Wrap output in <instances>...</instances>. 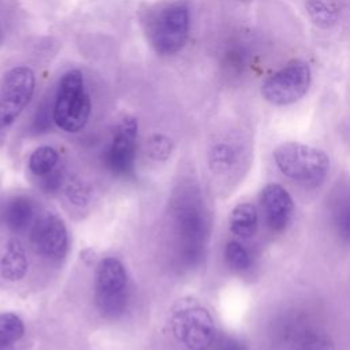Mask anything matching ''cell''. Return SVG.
<instances>
[{"mask_svg": "<svg viewBox=\"0 0 350 350\" xmlns=\"http://www.w3.org/2000/svg\"><path fill=\"white\" fill-rule=\"evenodd\" d=\"M273 160L283 175L304 189H316L325 180L329 159L319 148L301 142H283L273 152Z\"/></svg>", "mask_w": 350, "mask_h": 350, "instance_id": "cell-1", "label": "cell"}, {"mask_svg": "<svg viewBox=\"0 0 350 350\" xmlns=\"http://www.w3.org/2000/svg\"><path fill=\"white\" fill-rule=\"evenodd\" d=\"M90 98L79 70L67 71L59 83L52 109L53 122L67 133L81 131L90 116Z\"/></svg>", "mask_w": 350, "mask_h": 350, "instance_id": "cell-2", "label": "cell"}, {"mask_svg": "<svg viewBox=\"0 0 350 350\" xmlns=\"http://www.w3.org/2000/svg\"><path fill=\"white\" fill-rule=\"evenodd\" d=\"M189 33V10L182 3L163 7L149 23V38L161 55L178 52L186 42Z\"/></svg>", "mask_w": 350, "mask_h": 350, "instance_id": "cell-3", "label": "cell"}, {"mask_svg": "<svg viewBox=\"0 0 350 350\" xmlns=\"http://www.w3.org/2000/svg\"><path fill=\"white\" fill-rule=\"evenodd\" d=\"M310 82V67L302 60H293L265 79L261 93L273 105H288L305 96Z\"/></svg>", "mask_w": 350, "mask_h": 350, "instance_id": "cell-4", "label": "cell"}, {"mask_svg": "<svg viewBox=\"0 0 350 350\" xmlns=\"http://www.w3.org/2000/svg\"><path fill=\"white\" fill-rule=\"evenodd\" d=\"M278 339L283 350H335L331 335L302 313H294L279 324Z\"/></svg>", "mask_w": 350, "mask_h": 350, "instance_id": "cell-5", "label": "cell"}, {"mask_svg": "<svg viewBox=\"0 0 350 350\" xmlns=\"http://www.w3.org/2000/svg\"><path fill=\"white\" fill-rule=\"evenodd\" d=\"M171 325L176 339L189 350H209L216 338L212 316L198 305L175 312Z\"/></svg>", "mask_w": 350, "mask_h": 350, "instance_id": "cell-6", "label": "cell"}, {"mask_svg": "<svg viewBox=\"0 0 350 350\" xmlns=\"http://www.w3.org/2000/svg\"><path fill=\"white\" fill-rule=\"evenodd\" d=\"M127 275L123 264L115 257L100 261L96 275V301L105 316H118L127 304Z\"/></svg>", "mask_w": 350, "mask_h": 350, "instance_id": "cell-7", "label": "cell"}, {"mask_svg": "<svg viewBox=\"0 0 350 350\" xmlns=\"http://www.w3.org/2000/svg\"><path fill=\"white\" fill-rule=\"evenodd\" d=\"M34 72L26 66L11 68L0 85V129L10 126L34 93Z\"/></svg>", "mask_w": 350, "mask_h": 350, "instance_id": "cell-8", "label": "cell"}, {"mask_svg": "<svg viewBox=\"0 0 350 350\" xmlns=\"http://www.w3.org/2000/svg\"><path fill=\"white\" fill-rule=\"evenodd\" d=\"M179 237L182 241L183 258L194 264L197 262L205 247L208 237V220L204 208L194 200L183 202L176 213Z\"/></svg>", "mask_w": 350, "mask_h": 350, "instance_id": "cell-9", "label": "cell"}, {"mask_svg": "<svg viewBox=\"0 0 350 350\" xmlns=\"http://www.w3.org/2000/svg\"><path fill=\"white\" fill-rule=\"evenodd\" d=\"M138 126L134 118H124L116 127L112 142L105 153L108 168L116 175H127L134 168Z\"/></svg>", "mask_w": 350, "mask_h": 350, "instance_id": "cell-10", "label": "cell"}, {"mask_svg": "<svg viewBox=\"0 0 350 350\" xmlns=\"http://www.w3.org/2000/svg\"><path fill=\"white\" fill-rule=\"evenodd\" d=\"M31 241L36 250L45 257L62 258L67 253V228L55 215L48 213L36 223L31 232Z\"/></svg>", "mask_w": 350, "mask_h": 350, "instance_id": "cell-11", "label": "cell"}, {"mask_svg": "<svg viewBox=\"0 0 350 350\" xmlns=\"http://www.w3.org/2000/svg\"><path fill=\"white\" fill-rule=\"evenodd\" d=\"M261 206L271 231L283 232L294 215V202L288 191L276 183L267 185L261 191Z\"/></svg>", "mask_w": 350, "mask_h": 350, "instance_id": "cell-12", "label": "cell"}, {"mask_svg": "<svg viewBox=\"0 0 350 350\" xmlns=\"http://www.w3.org/2000/svg\"><path fill=\"white\" fill-rule=\"evenodd\" d=\"M329 217L336 235L350 243V186H338L329 197Z\"/></svg>", "mask_w": 350, "mask_h": 350, "instance_id": "cell-13", "label": "cell"}, {"mask_svg": "<svg viewBox=\"0 0 350 350\" xmlns=\"http://www.w3.org/2000/svg\"><path fill=\"white\" fill-rule=\"evenodd\" d=\"M258 228V212L252 204L237 205L230 215V230L234 235L247 239L252 238Z\"/></svg>", "mask_w": 350, "mask_h": 350, "instance_id": "cell-14", "label": "cell"}, {"mask_svg": "<svg viewBox=\"0 0 350 350\" xmlns=\"http://www.w3.org/2000/svg\"><path fill=\"white\" fill-rule=\"evenodd\" d=\"M27 269V260L22 245L16 241H12L7 245L5 252L0 261V271L4 279L15 282L21 280Z\"/></svg>", "mask_w": 350, "mask_h": 350, "instance_id": "cell-15", "label": "cell"}, {"mask_svg": "<svg viewBox=\"0 0 350 350\" xmlns=\"http://www.w3.org/2000/svg\"><path fill=\"white\" fill-rule=\"evenodd\" d=\"M5 223L12 230H23L33 217V205L26 197L12 198L4 212Z\"/></svg>", "mask_w": 350, "mask_h": 350, "instance_id": "cell-16", "label": "cell"}, {"mask_svg": "<svg viewBox=\"0 0 350 350\" xmlns=\"http://www.w3.org/2000/svg\"><path fill=\"white\" fill-rule=\"evenodd\" d=\"M238 161V150L227 144V142H219L213 145L208 154V163L212 171L217 174H224L235 167Z\"/></svg>", "mask_w": 350, "mask_h": 350, "instance_id": "cell-17", "label": "cell"}, {"mask_svg": "<svg viewBox=\"0 0 350 350\" xmlns=\"http://www.w3.org/2000/svg\"><path fill=\"white\" fill-rule=\"evenodd\" d=\"M23 321L16 314H0V350H12V346L23 336Z\"/></svg>", "mask_w": 350, "mask_h": 350, "instance_id": "cell-18", "label": "cell"}, {"mask_svg": "<svg viewBox=\"0 0 350 350\" xmlns=\"http://www.w3.org/2000/svg\"><path fill=\"white\" fill-rule=\"evenodd\" d=\"M59 154L52 146H40L29 157V168L37 176H45L55 171Z\"/></svg>", "mask_w": 350, "mask_h": 350, "instance_id": "cell-19", "label": "cell"}, {"mask_svg": "<svg viewBox=\"0 0 350 350\" xmlns=\"http://www.w3.org/2000/svg\"><path fill=\"white\" fill-rule=\"evenodd\" d=\"M305 8L312 22L321 29H328L338 22V12L323 0H308Z\"/></svg>", "mask_w": 350, "mask_h": 350, "instance_id": "cell-20", "label": "cell"}, {"mask_svg": "<svg viewBox=\"0 0 350 350\" xmlns=\"http://www.w3.org/2000/svg\"><path fill=\"white\" fill-rule=\"evenodd\" d=\"M224 260L227 265L237 272H243L250 268L252 256L247 249L238 241H230L224 249Z\"/></svg>", "mask_w": 350, "mask_h": 350, "instance_id": "cell-21", "label": "cell"}, {"mask_svg": "<svg viewBox=\"0 0 350 350\" xmlns=\"http://www.w3.org/2000/svg\"><path fill=\"white\" fill-rule=\"evenodd\" d=\"M172 150V144L170 138L161 134L152 135L148 142V153L154 160H165L170 157Z\"/></svg>", "mask_w": 350, "mask_h": 350, "instance_id": "cell-22", "label": "cell"}, {"mask_svg": "<svg viewBox=\"0 0 350 350\" xmlns=\"http://www.w3.org/2000/svg\"><path fill=\"white\" fill-rule=\"evenodd\" d=\"M211 349H213V350H249V347L246 346L245 342H242L241 339H238L232 335H227V334L216 335Z\"/></svg>", "mask_w": 350, "mask_h": 350, "instance_id": "cell-23", "label": "cell"}, {"mask_svg": "<svg viewBox=\"0 0 350 350\" xmlns=\"http://www.w3.org/2000/svg\"><path fill=\"white\" fill-rule=\"evenodd\" d=\"M44 178H45L44 187L46 190H56L60 186V183H62V176L57 172H53V171L51 174L45 175Z\"/></svg>", "mask_w": 350, "mask_h": 350, "instance_id": "cell-24", "label": "cell"}]
</instances>
